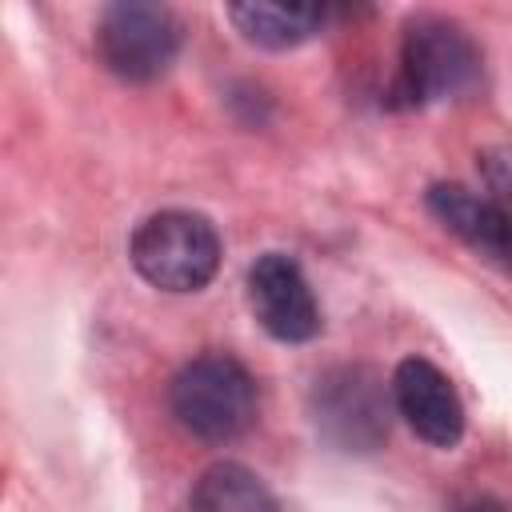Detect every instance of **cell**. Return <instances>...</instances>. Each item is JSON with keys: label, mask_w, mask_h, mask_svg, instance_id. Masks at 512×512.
<instances>
[{"label": "cell", "mask_w": 512, "mask_h": 512, "mask_svg": "<svg viewBox=\"0 0 512 512\" xmlns=\"http://www.w3.org/2000/svg\"><path fill=\"white\" fill-rule=\"evenodd\" d=\"M188 512H280L268 484L244 464H212L188 492Z\"/></svg>", "instance_id": "obj_10"}, {"label": "cell", "mask_w": 512, "mask_h": 512, "mask_svg": "<svg viewBox=\"0 0 512 512\" xmlns=\"http://www.w3.org/2000/svg\"><path fill=\"white\" fill-rule=\"evenodd\" d=\"M180 44H184V28L176 12L164 4H148V0L108 4L96 24L100 64L128 84L160 80L176 64Z\"/></svg>", "instance_id": "obj_5"}, {"label": "cell", "mask_w": 512, "mask_h": 512, "mask_svg": "<svg viewBox=\"0 0 512 512\" xmlns=\"http://www.w3.org/2000/svg\"><path fill=\"white\" fill-rule=\"evenodd\" d=\"M168 404L184 432L208 444H228L256 424L260 392L252 372L236 356L204 352L172 376Z\"/></svg>", "instance_id": "obj_1"}, {"label": "cell", "mask_w": 512, "mask_h": 512, "mask_svg": "<svg viewBox=\"0 0 512 512\" xmlns=\"http://www.w3.org/2000/svg\"><path fill=\"white\" fill-rule=\"evenodd\" d=\"M452 512H512L504 500H496V496H468V500H460Z\"/></svg>", "instance_id": "obj_12"}, {"label": "cell", "mask_w": 512, "mask_h": 512, "mask_svg": "<svg viewBox=\"0 0 512 512\" xmlns=\"http://www.w3.org/2000/svg\"><path fill=\"white\" fill-rule=\"evenodd\" d=\"M228 20L248 44L284 52L312 40L324 28L320 4H228Z\"/></svg>", "instance_id": "obj_9"}, {"label": "cell", "mask_w": 512, "mask_h": 512, "mask_svg": "<svg viewBox=\"0 0 512 512\" xmlns=\"http://www.w3.org/2000/svg\"><path fill=\"white\" fill-rule=\"evenodd\" d=\"M248 308L280 344H304L320 332V304L304 268L284 252H264L248 268Z\"/></svg>", "instance_id": "obj_6"}, {"label": "cell", "mask_w": 512, "mask_h": 512, "mask_svg": "<svg viewBox=\"0 0 512 512\" xmlns=\"http://www.w3.org/2000/svg\"><path fill=\"white\" fill-rule=\"evenodd\" d=\"M428 208L472 252H480L500 268H512V212L500 208L492 196L472 192L464 184H432Z\"/></svg>", "instance_id": "obj_8"}, {"label": "cell", "mask_w": 512, "mask_h": 512, "mask_svg": "<svg viewBox=\"0 0 512 512\" xmlns=\"http://www.w3.org/2000/svg\"><path fill=\"white\" fill-rule=\"evenodd\" d=\"M132 268L160 292H196L220 268V236L208 216L168 208L136 224L128 244Z\"/></svg>", "instance_id": "obj_3"}, {"label": "cell", "mask_w": 512, "mask_h": 512, "mask_svg": "<svg viewBox=\"0 0 512 512\" xmlns=\"http://www.w3.org/2000/svg\"><path fill=\"white\" fill-rule=\"evenodd\" d=\"M476 80H480V48L456 20L420 12L404 24L400 72L388 92V104L420 108V104L452 100L476 88Z\"/></svg>", "instance_id": "obj_2"}, {"label": "cell", "mask_w": 512, "mask_h": 512, "mask_svg": "<svg viewBox=\"0 0 512 512\" xmlns=\"http://www.w3.org/2000/svg\"><path fill=\"white\" fill-rule=\"evenodd\" d=\"M480 168H484V180L492 188V200L500 208L512 212V148H492L480 156Z\"/></svg>", "instance_id": "obj_11"}, {"label": "cell", "mask_w": 512, "mask_h": 512, "mask_svg": "<svg viewBox=\"0 0 512 512\" xmlns=\"http://www.w3.org/2000/svg\"><path fill=\"white\" fill-rule=\"evenodd\" d=\"M392 400L396 412L408 420V428L432 444L452 448L464 436V404L452 388V380L424 356H408L392 372Z\"/></svg>", "instance_id": "obj_7"}, {"label": "cell", "mask_w": 512, "mask_h": 512, "mask_svg": "<svg viewBox=\"0 0 512 512\" xmlns=\"http://www.w3.org/2000/svg\"><path fill=\"white\" fill-rule=\"evenodd\" d=\"M316 432L340 452H376L392 424V384L368 364H336L312 384Z\"/></svg>", "instance_id": "obj_4"}]
</instances>
